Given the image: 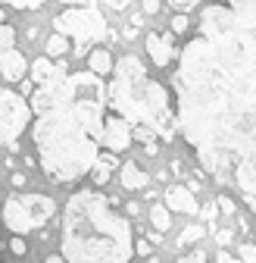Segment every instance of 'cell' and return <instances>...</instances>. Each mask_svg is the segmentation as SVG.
<instances>
[{"instance_id": "obj_1", "label": "cell", "mask_w": 256, "mask_h": 263, "mask_svg": "<svg viewBox=\"0 0 256 263\" xmlns=\"http://www.w3.org/2000/svg\"><path fill=\"white\" fill-rule=\"evenodd\" d=\"M172 88L200 166L256 213V0H231V22L184 47Z\"/></svg>"}, {"instance_id": "obj_2", "label": "cell", "mask_w": 256, "mask_h": 263, "mask_svg": "<svg viewBox=\"0 0 256 263\" xmlns=\"http://www.w3.org/2000/svg\"><path fill=\"white\" fill-rule=\"evenodd\" d=\"M35 113L38 166L50 182H75L100 157V135L106 119V88L100 76L66 72L28 97Z\"/></svg>"}, {"instance_id": "obj_3", "label": "cell", "mask_w": 256, "mask_h": 263, "mask_svg": "<svg viewBox=\"0 0 256 263\" xmlns=\"http://www.w3.org/2000/svg\"><path fill=\"white\" fill-rule=\"evenodd\" d=\"M59 254L69 263H128L135 257L132 222L100 191H75L62 207Z\"/></svg>"}, {"instance_id": "obj_4", "label": "cell", "mask_w": 256, "mask_h": 263, "mask_svg": "<svg viewBox=\"0 0 256 263\" xmlns=\"http://www.w3.org/2000/svg\"><path fill=\"white\" fill-rule=\"evenodd\" d=\"M106 104L113 113L125 116L132 125H150L163 141L175 135V104L172 94L153 82L144 69V63L135 53H125L113 66V82L106 88Z\"/></svg>"}, {"instance_id": "obj_5", "label": "cell", "mask_w": 256, "mask_h": 263, "mask_svg": "<svg viewBox=\"0 0 256 263\" xmlns=\"http://www.w3.org/2000/svg\"><path fill=\"white\" fill-rule=\"evenodd\" d=\"M0 213H4V226L13 235H25L35 232V229H44L56 213V204L47 194H19V197H7Z\"/></svg>"}, {"instance_id": "obj_6", "label": "cell", "mask_w": 256, "mask_h": 263, "mask_svg": "<svg viewBox=\"0 0 256 263\" xmlns=\"http://www.w3.org/2000/svg\"><path fill=\"white\" fill-rule=\"evenodd\" d=\"M53 28L66 38H75L78 47L75 53H84L91 41H103V38H116V31L106 25V19L100 16V10L94 7H69L62 16L53 19Z\"/></svg>"}, {"instance_id": "obj_7", "label": "cell", "mask_w": 256, "mask_h": 263, "mask_svg": "<svg viewBox=\"0 0 256 263\" xmlns=\"http://www.w3.org/2000/svg\"><path fill=\"white\" fill-rule=\"evenodd\" d=\"M31 119V107L19 91H10L0 85V147H10V154L19 151V135Z\"/></svg>"}, {"instance_id": "obj_8", "label": "cell", "mask_w": 256, "mask_h": 263, "mask_svg": "<svg viewBox=\"0 0 256 263\" xmlns=\"http://www.w3.org/2000/svg\"><path fill=\"white\" fill-rule=\"evenodd\" d=\"M128 144H132V122H128L125 116H119V113H110V116L103 119L100 147H106V151L119 154V151H125Z\"/></svg>"}, {"instance_id": "obj_9", "label": "cell", "mask_w": 256, "mask_h": 263, "mask_svg": "<svg viewBox=\"0 0 256 263\" xmlns=\"http://www.w3.org/2000/svg\"><path fill=\"white\" fill-rule=\"evenodd\" d=\"M147 53H150V60H153V66H159V69H163V66H169L172 63V57H175V47H172V35H159V31H150L147 35Z\"/></svg>"}, {"instance_id": "obj_10", "label": "cell", "mask_w": 256, "mask_h": 263, "mask_svg": "<svg viewBox=\"0 0 256 263\" xmlns=\"http://www.w3.org/2000/svg\"><path fill=\"white\" fill-rule=\"evenodd\" d=\"M166 207H169V210H175V213H187V216L200 213V204H197L194 191L184 188V185H172V188L166 191Z\"/></svg>"}, {"instance_id": "obj_11", "label": "cell", "mask_w": 256, "mask_h": 263, "mask_svg": "<svg viewBox=\"0 0 256 263\" xmlns=\"http://www.w3.org/2000/svg\"><path fill=\"white\" fill-rule=\"evenodd\" d=\"M69 69H66V63H53V57H38L35 63H31V82L35 85H47L53 79H62Z\"/></svg>"}, {"instance_id": "obj_12", "label": "cell", "mask_w": 256, "mask_h": 263, "mask_svg": "<svg viewBox=\"0 0 256 263\" xmlns=\"http://www.w3.org/2000/svg\"><path fill=\"white\" fill-rule=\"evenodd\" d=\"M25 57L19 50H0V76H4L7 82H22L25 79Z\"/></svg>"}, {"instance_id": "obj_13", "label": "cell", "mask_w": 256, "mask_h": 263, "mask_svg": "<svg viewBox=\"0 0 256 263\" xmlns=\"http://www.w3.org/2000/svg\"><path fill=\"white\" fill-rule=\"evenodd\" d=\"M147 185H150V176L138 163H122V188L125 191H144Z\"/></svg>"}, {"instance_id": "obj_14", "label": "cell", "mask_w": 256, "mask_h": 263, "mask_svg": "<svg viewBox=\"0 0 256 263\" xmlns=\"http://www.w3.org/2000/svg\"><path fill=\"white\" fill-rule=\"evenodd\" d=\"M116 166H122V163L116 160V154H113V151L100 154V157H97V163H94V166H91V179H94V185H106Z\"/></svg>"}, {"instance_id": "obj_15", "label": "cell", "mask_w": 256, "mask_h": 263, "mask_svg": "<svg viewBox=\"0 0 256 263\" xmlns=\"http://www.w3.org/2000/svg\"><path fill=\"white\" fill-rule=\"evenodd\" d=\"M113 66H116V60H113L110 50H103V47H97V50L88 53V69H91L94 76H113Z\"/></svg>"}, {"instance_id": "obj_16", "label": "cell", "mask_w": 256, "mask_h": 263, "mask_svg": "<svg viewBox=\"0 0 256 263\" xmlns=\"http://www.w3.org/2000/svg\"><path fill=\"white\" fill-rule=\"evenodd\" d=\"M150 226L156 229V232H169L172 229V210L163 207V204H153L150 207Z\"/></svg>"}, {"instance_id": "obj_17", "label": "cell", "mask_w": 256, "mask_h": 263, "mask_svg": "<svg viewBox=\"0 0 256 263\" xmlns=\"http://www.w3.org/2000/svg\"><path fill=\"white\" fill-rule=\"evenodd\" d=\"M203 235H206V226H203V222H190V226H184L181 232H178V241H175V245H178V248L197 245V241H200Z\"/></svg>"}, {"instance_id": "obj_18", "label": "cell", "mask_w": 256, "mask_h": 263, "mask_svg": "<svg viewBox=\"0 0 256 263\" xmlns=\"http://www.w3.org/2000/svg\"><path fill=\"white\" fill-rule=\"evenodd\" d=\"M69 50H72V41H69L66 35H59V31H53V35L47 38V57H53V60L59 57V60H62V57L69 53Z\"/></svg>"}, {"instance_id": "obj_19", "label": "cell", "mask_w": 256, "mask_h": 263, "mask_svg": "<svg viewBox=\"0 0 256 263\" xmlns=\"http://www.w3.org/2000/svg\"><path fill=\"white\" fill-rule=\"evenodd\" d=\"M156 138H159V135H156L150 125H132V141H138V144L147 147V144H153Z\"/></svg>"}, {"instance_id": "obj_20", "label": "cell", "mask_w": 256, "mask_h": 263, "mask_svg": "<svg viewBox=\"0 0 256 263\" xmlns=\"http://www.w3.org/2000/svg\"><path fill=\"white\" fill-rule=\"evenodd\" d=\"M13 41H16V31H13V25L4 22V10H0V50H10Z\"/></svg>"}, {"instance_id": "obj_21", "label": "cell", "mask_w": 256, "mask_h": 263, "mask_svg": "<svg viewBox=\"0 0 256 263\" xmlns=\"http://www.w3.org/2000/svg\"><path fill=\"white\" fill-rule=\"evenodd\" d=\"M238 257L244 263H256V241H241L238 245Z\"/></svg>"}, {"instance_id": "obj_22", "label": "cell", "mask_w": 256, "mask_h": 263, "mask_svg": "<svg viewBox=\"0 0 256 263\" xmlns=\"http://www.w3.org/2000/svg\"><path fill=\"white\" fill-rule=\"evenodd\" d=\"M197 4H200V0H169V7L175 13H187V10H194Z\"/></svg>"}, {"instance_id": "obj_23", "label": "cell", "mask_w": 256, "mask_h": 263, "mask_svg": "<svg viewBox=\"0 0 256 263\" xmlns=\"http://www.w3.org/2000/svg\"><path fill=\"white\" fill-rule=\"evenodd\" d=\"M216 204H219V213H225V216H234V201H231L228 194H222Z\"/></svg>"}, {"instance_id": "obj_24", "label": "cell", "mask_w": 256, "mask_h": 263, "mask_svg": "<svg viewBox=\"0 0 256 263\" xmlns=\"http://www.w3.org/2000/svg\"><path fill=\"white\" fill-rule=\"evenodd\" d=\"M219 216V204H206V207H200V219L203 222H209L212 226V219Z\"/></svg>"}, {"instance_id": "obj_25", "label": "cell", "mask_w": 256, "mask_h": 263, "mask_svg": "<svg viewBox=\"0 0 256 263\" xmlns=\"http://www.w3.org/2000/svg\"><path fill=\"white\" fill-rule=\"evenodd\" d=\"M10 251H13L16 257H25V251H28V245L22 241V235H16V238H10Z\"/></svg>"}, {"instance_id": "obj_26", "label": "cell", "mask_w": 256, "mask_h": 263, "mask_svg": "<svg viewBox=\"0 0 256 263\" xmlns=\"http://www.w3.org/2000/svg\"><path fill=\"white\" fill-rule=\"evenodd\" d=\"M135 254H141V257H150V254H153V245H150V238H138V241H135Z\"/></svg>"}, {"instance_id": "obj_27", "label": "cell", "mask_w": 256, "mask_h": 263, "mask_svg": "<svg viewBox=\"0 0 256 263\" xmlns=\"http://www.w3.org/2000/svg\"><path fill=\"white\" fill-rule=\"evenodd\" d=\"M231 241H234V232H231V229H219V232H216V245L225 248V245H231Z\"/></svg>"}, {"instance_id": "obj_28", "label": "cell", "mask_w": 256, "mask_h": 263, "mask_svg": "<svg viewBox=\"0 0 256 263\" xmlns=\"http://www.w3.org/2000/svg\"><path fill=\"white\" fill-rule=\"evenodd\" d=\"M178 263H206V254L203 251H190L187 257H178Z\"/></svg>"}, {"instance_id": "obj_29", "label": "cell", "mask_w": 256, "mask_h": 263, "mask_svg": "<svg viewBox=\"0 0 256 263\" xmlns=\"http://www.w3.org/2000/svg\"><path fill=\"white\" fill-rule=\"evenodd\" d=\"M172 31H175V35H181V31H187V16H184V13H178V16L172 19Z\"/></svg>"}, {"instance_id": "obj_30", "label": "cell", "mask_w": 256, "mask_h": 263, "mask_svg": "<svg viewBox=\"0 0 256 263\" xmlns=\"http://www.w3.org/2000/svg\"><path fill=\"white\" fill-rule=\"evenodd\" d=\"M19 94H22V97H31V94H35V82H31V79H22V82H19Z\"/></svg>"}, {"instance_id": "obj_31", "label": "cell", "mask_w": 256, "mask_h": 263, "mask_svg": "<svg viewBox=\"0 0 256 263\" xmlns=\"http://www.w3.org/2000/svg\"><path fill=\"white\" fill-rule=\"evenodd\" d=\"M216 263H244V260H241V257H231L228 251H219V254H216Z\"/></svg>"}, {"instance_id": "obj_32", "label": "cell", "mask_w": 256, "mask_h": 263, "mask_svg": "<svg viewBox=\"0 0 256 263\" xmlns=\"http://www.w3.org/2000/svg\"><path fill=\"white\" fill-rule=\"evenodd\" d=\"M159 4H163V0H144V13H159Z\"/></svg>"}, {"instance_id": "obj_33", "label": "cell", "mask_w": 256, "mask_h": 263, "mask_svg": "<svg viewBox=\"0 0 256 263\" xmlns=\"http://www.w3.org/2000/svg\"><path fill=\"white\" fill-rule=\"evenodd\" d=\"M0 4H7V7H13V10H25L28 0H0Z\"/></svg>"}, {"instance_id": "obj_34", "label": "cell", "mask_w": 256, "mask_h": 263, "mask_svg": "<svg viewBox=\"0 0 256 263\" xmlns=\"http://www.w3.org/2000/svg\"><path fill=\"white\" fill-rule=\"evenodd\" d=\"M10 182H13L16 188H25V173H13V176H10Z\"/></svg>"}, {"instance_id": "obj_35", "label": "cell", "mask_w": 256, "mask_h": 263, "mask_svg": "<svg viewBox=\"0 0 256 263\" xmlns=\"http://www.w3.org/2000/svg\"><path fill=\"white\" fill-rule=\"evenodd\" d=\"M66 7H94V0H62Z\"/></svg>"}, {"instance_id": "obj_36", "label": "cell", "mask_w": 256, "mask_h": 263, "mask_svg": "<svg viewBox=\"0 0 256 263\" xmlns=\"http://www.w3.org/2000/svg\"><path fill=\"white\" fill-rule=\"evenodd\" d=\"M125 210H128V216H138V213H141V207H138V201H128V207H125Z\"/></svg>"}, {"instance_id": "obj_37", "label": "cell", "mask_w": 256, "mask_h": 263, "mask_svg": "<svg viewBox=\"0 0 256 263\" xmlns=\"http://www.w3.org/2000/svg\"><path fill=\"white\" fill-rule=\"evenodd\" d=\"M172 173H175V176H184V163H181V160H172Z\"/></svg>"}, {"instance_id": "obj_38", "label": "cell", "mask_w": 256, "mask_h": 263, "mask_svg": "<svg viewBox=\"0 0 256 263\" xmlns=\"http://www.w3.org/2000/svg\"><path fill=\"white\" fill-rule=\"evenodd\" d=\"M44 263H69V260H66V257H62V254H53V257H47Z\"/></svg>"}, {"instance_id": "obj_39", "label": "cell", "mask_w": 256, "mask_h": 263, "mask_svg": "<svg viewBox=\"0 0 256 263\" xmlns=\"http://www.w3.org/2000/svg\"><path fill=\"white\" fill-rule=\"evenodd\" d=\"M41 4H47V0H28V7H41Z\"/></svg>"}]
</instances>
